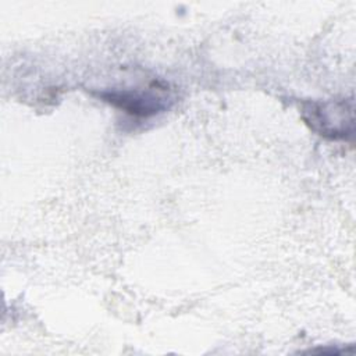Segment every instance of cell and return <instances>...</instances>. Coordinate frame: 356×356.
<instances>
[{
	"mask_svg": "<svg viewBox=\"0 0 356 356\" xmlns=\"http://www.w3.org/2000/svg\"><path fill=\"white\" fill-rule=\"evenodd\" d=\"M302 118L318 135L328 139H346L353 134V100L307 102Z\"/></svg>",
	"mask_w": 356,
	"mask_h": 356,
	"instance_id": "obj_1",
	"label": "cell"
},
{
	"mask_svg": "<svg viewBox=\"0 0 356 356\" xmlns=\"http://www.w3.org/2000/svg\"><path fill=\"white\" fill-rule=\"evenodd\" d=\"M154 88L149 89L146 93L139 89H124V90H111L102 92V96L106 102L113 103L114 106L125 110L132 115L147 117L159 113L165 108L167 97H161L157 93H153Z\"/></svg>",
	"mask_w": 356,
	"mask_h": 356,
	"instance_id": "obj_2",
	"label": "cell"
}]
</instances>
